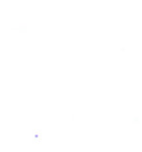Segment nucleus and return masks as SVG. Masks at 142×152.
<instances>
[]
</instances>
